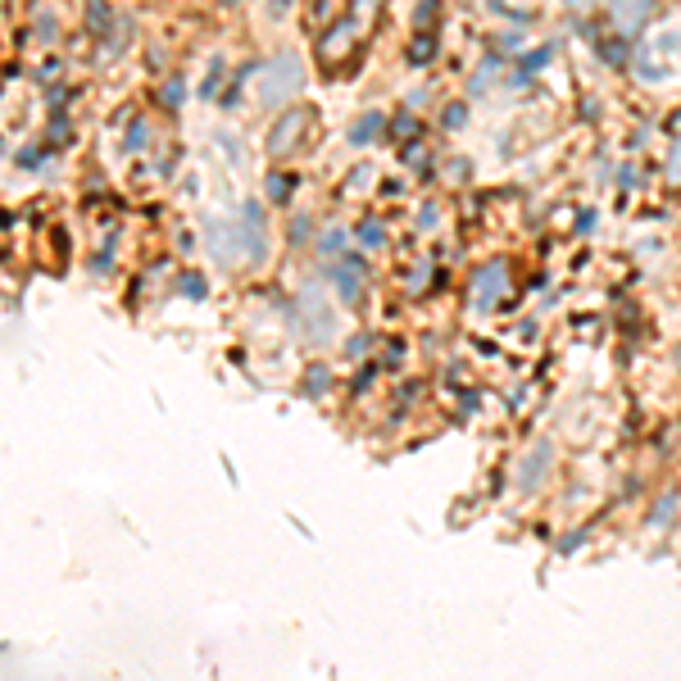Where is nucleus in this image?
Returning a JSON list of instances; mask_svg holds the SVG:
<instances>
[{"instance_id": "nucleus-1", "label": "nucleus", "mask_w": 681, "mask_h": 681, "mask_svg": "<svg viewBox=\"0 0 681 681\" xmlns=\"http://www.w3.org/2000/svg\"><path fill=\"white\" fill-rule=\"evenodd\" d=\"M296 87H300V60L282 55V60H273V69L264 73V82H259V100H264V105H282L287 96H296Z\"/></svg>"}, {"instance_id": "nucleus-2", "label": "nucleus", "mask_w": 681, "mask_h": 681, "mask_svg": "<svg viewBox=\"0 0 681 681\" xmlns=\"http://www.w3.org/2000/svg\"><path fill=\"white\" fill-rule=\"evenodd\" d=\"M305 128H309V114H305V109L287 114V119L273 128V137H268V150H273V155H287V150L300 141V132H305Z\"/></svg>"}, {"instance_id": "nucleus-3", "label": "nucleus", "mask_w": 681, "mask_h": 681, "mask_svg": "<svg viewBox=\"0 0 681 681\" xmlns=\"http://www.w3.org/2000/svg\"><path fill=\"white\" fill-rule=\"evenodd\" d=\"M645 14H650V0H613V23H618L622 32L641 28Z\"/></svg>"}, {"instance_id": "nucleus-4", "label": "nucleus", "mask_w": 681, "mask_h": 681, "mask_svg": "<svg viewBox=\"0 0 681 681\" xmlns=\"http://www.w3.org/2000/svg\"><path fill=\"white\" fill-rule=\"evenodd\" d=\"M668 173L681 182V141H677V146H672V155H668Z\"/></svg>"}]
</instances>
